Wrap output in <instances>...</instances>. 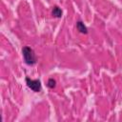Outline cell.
<instances>
[{
    "label": "cell",
    "mask_w": 122,
    "mask_h": 122,
    "mask_svg": "<svg viewBox=\"0 0 122 122\" xmlns=\"http://www.w3.org/2000/svg\"><path fill=\"white\" fill-rule=\"evenodd\" d=\"M62 10L58 7V6H54L53 8H52V11H51V14H52V16H54V17H56V18H60L61 16H62Z\"/></svg>",
    "instance_id": "cell-4"
},
{
    "label": "cell",
    "mask_w": 122,
    "mask_h": 122,
    "mask_svg": "<svg viewBox=\"0 0 122 122\" xmlns=\"http://www.w3.org/2000/svg\"><path fill=\"white\" fill-rule=\"evenodd\" d=\"M47 86H48V88H50V89H53V88L56 86V81H55V79L50 78V79L48 80V82H47Z\"/></svg>",
    "instance_id": "cell-5"
},
{
    "label": "cell",
    "mask_w": 122,
    "mask_h": 122,
    "mask_svg": "<svg viewBox=\"0 0 122 122\" xmlns=\"http://www.w3.org/2000/svg\"><path fill=\"white\" fill-rule=\"evenodd\" d=\"M22 55H23V58H24V61L27 65H34L37 61V58H36V55L34 53V51L30 48V47H28V46H25L23 47L22 49Z\"/></svg>",
    "instance_id": "cell-1"
},
{
    "label": "cell",
    "mask_w": 122,
    "mask_h": 122,
    "mask_svg": "<svg viewBox=\"0 0 122 122\" xmlns=\"http://www.w3.org/2000/svg\"><path fill=\"white\" fill-rule=\"evenodd\" d=\"M25 80L27 86L34 92H39L41 91V81L39 79H30L29 77H26Z\"/></svg>",
    "instance_id": "cell-2"
},
{
    "label": "cell",
    "mask_w": 122,
    "mask_h": 122,
    "mask_svg": "<svg viewBox=\"0 0 122 122\" xmlns=\"http://www.w3.org/2000/svg\"><path fill=\"white\" fill-rule=\"evenodd\" d=\"M76 29H77V30L79 31V32H81V33H84V34H87L88 33V29H87V27L84 25V23L82 22V21H77L76 22Z\"/></svg>",
    "instance_id": "cell-3"
}]
</instances>
